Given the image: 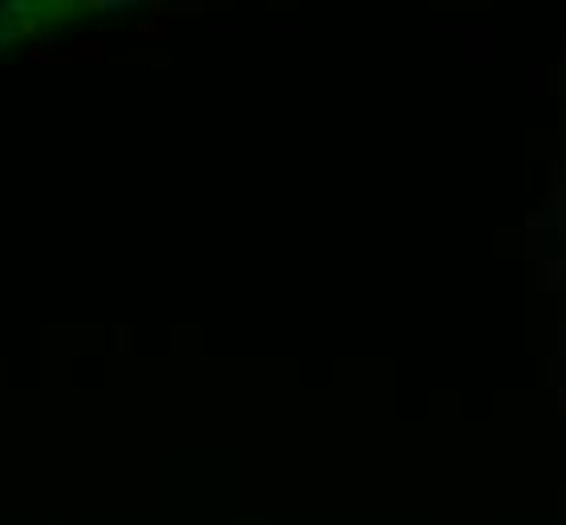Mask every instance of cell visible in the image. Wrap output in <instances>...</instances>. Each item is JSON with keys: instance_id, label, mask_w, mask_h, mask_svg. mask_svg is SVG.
Wrapping results in <instances>:
<instances>
[{"instance_id": "cell-1", "label": "cell", "mask_w": 566, "mask_h": 525, "mask_svg": "<svg viewBox=\"0 0 566 525\" xmlns=\"http://www.w3.org/2000/svg\"><path fill=\"white\" fill-rule=\"evenodd\" d=\"M77 57H102V41H85Z\"/></svg>"}]
</instances>
